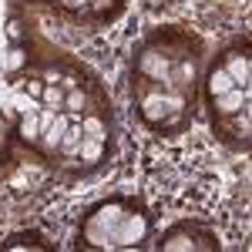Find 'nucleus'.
<instances>
[{"instance_id": "6", "label": "nucleus", "mask_w": 252, "mask_h": 252, "mask_svg": "<svg viewBox=\"0 0 252 252\" xmlns=\"http://www.w3.org/2000/svg\"><path fill=\"white\" fill-rule=\"evenodd\" d=\"M20 246H31V249H47V242L40 239L37 232H17L3 242V249H20Z\"/></svg>"}, {"instance_id": "2", "label": "nucleus", "mask_w": 252, "mask_h": 252, "mask_svg": "<svg viewBox=\"0 0 252 252\" xmlns=\"http://www.w3.org/2000/svg\"><path fill=\"white\" fill-rule=\"evenodd\" d=\"M209 101H212V115L235 118L239 111H246V108H249V91H246V88H232V91L215 94V97H209Z\"/></svg>"}, {"instance_id": "12", "label": "nucleus", "mask_w": 252, "mask_h": 252, "mask_svg": "<svg viewBox=\"0 0 252 252\" xmlns=\"http://www.w3.org/2000/svg\"><path fill=\"white\" fill-rule=\"evenodd\" d=\"M27 91H31L34 97H40L44 94V84H40V81H27Z\"/></svg>"}, {"instance_id": "9", "label": "nucleus", "mask_w": 252, "mask_h": 252, "mask_svg": "<svg viewBox=\"0 0 252 252\" xmlns=\"http://www.w3.org/2000/svg\"><path fill=\"white\" fill-rule=\"evenodd\" d=\"M81 128H84L88 138H104V125H101V118H94V115H81Z\"/></svg>"}, {"instance_id": "5", "label": "nucleus", "mask_w": 252, "mask_h": 252, "mask_svg": "<svg viewBox=\"0 0 252 252\" xmlns=\"http://www.w3.org/2000/svg\"><path fill=\"white\" fill-rule=\"evenodd\" d=\"M78 158L88 165V168H94L97 161L104 158V138H84L78 148Z\"/></svg>"}, {"instance_id": "10", "label": "nucleus", "mask_w": 252, "mask_h": 252, "mask_svg": "<svg viewBox=\"0 0 252 252\" xmlns=\"http://www.w3.org/2000/svg\"><path fill=\"white\" fill-rule=\"evenodd\" d=\"M7 34H10V40H14V44H20V40H24V27H20V20H10V24H7Z\"/></svg>"}, {"instance_id": "8", "label": "nucleus", "mask_w": 252, "mask_h": 252, "mask_svg": "<svg viewBox=\"0 0 252 252\" xmlns=\"http://www.w3.org/2000/svg\"><path fill=\"white\" fill-rule=\"evenodd\" d=\"M40 101H44L47 108L61 111V108H64V91H61V88H54V84H47V88H44V94H40Z\"/></svg>"}, {"instance_id": "1", "label": "nucleus", "mask_w": 252, "mask_h": 252, "mask_svg": "<svg viewBox=\"0 0 252 252\" xmlns=\"http://www.w3.org/2000/svg\"><path fill=\"white\" fill-rule=\"evenodd\" d=\"M219 64L229 71V78L235 81V88H246L249 91V78H252V58H249V44H239L232 51H225Z\"/></svg>"}, {"instance_id": "3", "label": "nucleus", "mask_w": 252, "mask_h": 252, "mask_svg": "<svg viewBox=\"0 0 252 252\" xmlns=\"http://www.w3.org/2000/svg\"><path fill=\"white\" fill-rule=\"evenodd\" d=\"M205 88H209V97H215V94H225V91H232L235 88V81L229 78V71L215 61L212 67H209V78H205Z\"/></svg>"}, {"instance_id": "7", "label": "nucleus", "mask_w": 252, "mask_h": 252, "mask_svg": "<svg viewBox=\"0 0 252 252\" xmlns=\"http://www.w3.org/2000/svg\"><path fill=\"white\" fill-rule=\"evenodd\" d=\"M84 104H88V97H84V91H78V88H71V91L64 94V108H61V111H67V115H84Z\"/></svg>"}, {"instance_id": "11", "label": "nucleus", "mask_w": 252, "mask_h": 252, "mask_svg": "<svg viewBox=\"0 0 252 252\" xmlns=\"http://www.w3.org/2000/svg\"><path fill=\"white\" fill-rule=\"evenodd\" d=\"M24 61H27V54H24L20 47H14V51H10V71H20V67H24Z\"/></svg>"}, {"instance_id": "4", "label": "nucleus", "mask_w": 252, "mask_h": 252, "mask_svg": "<svg viewBox=\"0 0 252 252\" xmlns=\"http://www.w3.org/2000/svg\"><path fill=\"white\" fill-rule=\"evenodd\" d=\"M81 141H84V128H81V121H71V125H67V131L61 135L58 152H61V155H71V158H78Z\"/></svg>"}]
</instances>
